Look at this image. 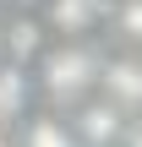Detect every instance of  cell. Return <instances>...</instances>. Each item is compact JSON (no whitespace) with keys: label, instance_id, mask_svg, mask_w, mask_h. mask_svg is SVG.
Listing matches in <instances>:
<instances>
[{"label":"cell","instance_id":"obj_1","mask_svg":"<svg viewBox=\"0 0 142 147\" xmlns=\"http://www.w3.org/2000/svg\"><path fill=\"white\" fill-rule=\"evenodd\" d=\"M33 76H38V93H44L55 109H77V104L99 87V55H93L82 38L44 44V55L33 60Z\"/></svg>","mask_w":142,"mask_h":147},{"label":"cell","instance_id":"obj_2","mask_svg":"<svg viewBox=\"0 0 142 147\" xmlns=\"http://www.w3.org/2000/svg\"><path fill=\"white\" fill-rule=\"evenodd\" d=\"M109 16V0H38V22L55 38H88Z\"/></svg>","mask_w":142,"mask_h":147},{"label":"cell","instance_id":"obj_3","mask_svg":"<svg viewBox=\"0 0 142 147\" xmlns=\"http://www.w3.org/2000/svg\"><path fill=\"white\" fill-rule=\"evenodd\" d=\"M49 44V27L33 16V11H11L0 16V60H16V65H33Z\"/></svg>","mask_w":142,"mask_h":147},{"label":"cell","instance_id":"obj_4","mask_svg":"<svg viewBox=\"0 0 142 147\" xmlns=\"http://www.w3.org/2000/svg\"><path fill=\"white\" fill-rule=\"evenodd\" d=\"M71 131H77L82 147H109L120 136V109H115L109 98H82V104L71 109Z\"/></svg>","mask_w":142,"mask_h":147},{"label":"cell","instance_id":"obj_5","mask_svg":"<svg viewBox=\"0 0 142 147\" xmlns=\"http://www.w3.org/2000/svg\"><path fill=\"white\" fill-rule=\"evenodd\" d=\"M99 93L115 109H137L142 104V60H99Z\"/></svg>","mask_w":142,"mask_h":147},{"label":"cell","instance_id":"obj_6","mask_svg":"<svg viewBox=\"0 0 142 147\" xmlns=\"http://www.w3.org/2000/svg\"><path fill=\"white\" fill-rule=\"evenodd\" d=\"M27 98H33V65L0 60V131L22 125V115H27Z\"/></svg>","mask_w":142,"mask_h":147},{"label":"cell","instance_id":"obj_7","mask_svg":"<svg viewBox=\"0 0 142 147\" xmlns=\"http://www.w3.org/2000/svg\"><path fill=\"white\" fill-rule=\"evenodd\" d=\"M16 147H82L77 131L55 115H33L27 125H16Z\"/></svg>","mask_w":142,"mask_h":147},{"label":"cell","instance_id":"obj_8","mask_svg":"<svg viewBox=\"0 0 142 147\" xmlns=\"http://www.w3.org/2000/svg\"><path fill=\"white\" fill-rule=\"evenodd\" d=\"M120 33L142 44V0H126V5H120Z\"/></svg>","mask_w":142,"mask_h":147},{"label":"cell","instance_id":"obj_9","mask_svg":"<svg viewBox=\"0 0 142 147\" xmlns=\"http://www.w3.org/2000/svg\"><path fill=\"white\" fill-rule=\"evenodd\" d=\"M5 5H11V11H33L38 0H5Z\"/></svg>","mask_w":142,"mask_h":147},{"label":"cell","instance_id":"obj_10","mask_svg":"<svg viewBox=\"0 0 142 147\" xmlns=\"http://www.w3.org/2000/svg\"><path fill=\"white\" fill-rule=\"evenodd\" d=\"M131 147H142V120H137V125H131Z\"/></svg>","mask_w":142,"mask_h":147}]
</instances>
